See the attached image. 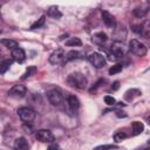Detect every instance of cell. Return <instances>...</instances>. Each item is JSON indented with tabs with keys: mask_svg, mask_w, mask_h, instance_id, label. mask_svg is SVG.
Returning a JSON list of instances; mask_svg holds the SVG:
<instances>
[{
	"mask_svg": "<svg viewBox=\"0 0 150 150\" xmlns=\"http://www.w3.org/2000/svg\"><path fill=\"white\" fill-rule=\"evenodd\" d=\"M117 148V145H114V144H108V145H100V146H96V149H115Z\"/></svg>",
	"mask_w": 150,
	"mask_h": 150,
	"instance_id": "cell-31",
	"label": "cell"
},
{
	"mask_svg": "<svg viewBox=\"0 0 150 150\" xmlns=\"http://www.w3.org/2000/svg\"><path fill=\"white\" fill-rule=\"evenodd\" d=\"M102 20H103V22L108 27H110V28L116 27V20L114 18V15H111L109 12H107V11H103L102 12Z\"/></svg>",
	"mask_w": 150,
	"mask_h": 150,
	"instance_id": "cell-12",
	"label": "cell"
},
{
	"mask_svg": "<svg viewBox=\"0 0 150 150\" xmlns=\"http://www.w3.org/2000/svg\"><path fill=\"white\" fill-rule=\"evenodd\" d=\"M131 128H132V135H134V136L139 135V134L144 130V125H143V123H142V122H138V121L132 122Z\"/></svg>",
	"mask_w": 150,
	"mask_h": 150,
	"instance_id": "cell-16",
	"label": "cell"
},
{
	"mask_svg": "<svg viewBox=\"0 0 150 150\" xmlns=\"http://www.w3.org/2000/svg\"><path fill=\"white\" fill-rule=\"evenodd\" d=\"M47 97H48V101L53 105H56V107H59L62 103V101H63L62 93L59 89H50V90H48L47 91Z\"/></svg>",
	"mask_w": 150,
	"mask_h": 150,
	"instance_id": "cell-4",
	"label": "cell"
},
{
	"mask_svg": "<svg viewBox=\"0 0 150 150\" xmlns=\"http://www.w3.org/2000/svg\"><path fill=\"white\" fill-rule=\"evenodd\" d=\"M18 116L20 117V120L25 123H30L35 120L36 117V112L34 109L29 108V107H21L18 109Z\"/></svg>",
	"mask_w": 150,
	"mask_h": 150,
	"instance_id": "cell-2",
	"label": "cell"
},
{
	"mask_svg": "<svg viewBox=\"0 0 150 150\" xmlns=\"http://www.w3.org/2000/svg\"><path fill=\"white\" fill-rule=\"evenodd\" d=\"M141 35L144 39H150V20H146L142 25V33H141Z\"/></svg>",
	"mask_w": 150,
	"mask_h": 150,
	"instance_id": "cell-17",
	"label": "cell"
},
{
	"mask_svg": "<svg viewBox=\"0 0 150 150\" xmlns=\"http://www.w3.org/2000/svg\"><path fill=\"white\" fill-rule=\"evenodd\" d=\"M36 70H38V68H36L35 66H30V67H28V68H27V70L25 71L23 76H22L21 79H22V80H25V79H27V77L32 76L33 74H35V73H36Z\"/></svg>",
	"mask_w": 150,
	"mask_h": 150,
	"instance_id": "cell-24",
	"label": "cell"
},
{
	"mask_svg": "<svg viewBox=\"0 0 150 150\" xmlns=\"http://www.w3.org/2000/svg\"><path fill=\"white\" fill-rule=\"evenodd\" d=\"M13 146L16 150H27L29 148V144H28V142L26 141L25 137H19V138H16L14 141V145Z\"/></svg>",
	"mask_w": 150,
	"mask_h": 150,
	"instance_id": "cell-13",
	"label": "cell"
},
{
	"mask_svg": "<svg viewBox=\"0 0 150 150\" xmlns=\"http://www.w3.org/2000/svg\"><path fill=\"white\" fill-rule=\"evenodd\" d=\"M125 53H127V49H125V47L123 46L122 42L117 41V42H115V43L111 46V54H112L116 59L123 57V56L125 55Z\"/></svg>",
	"mask_w": 150,
	"mask_h": 150,
	"instance_id": "cell-9",
	"label": "cell"
},
{
	"mask_svg": "<svg viewBox=\"0 0 150 150\" xmlns=\"http://www.w3.org/2000/svg\"><path fill=\"white\" fill-rule=\"evenodd\" d=\"M45 21H46V16L45 15H42L38 21H35L32 26H30V28L32 29H36V28H40V27H42L43 25H45Z\"/></svg>",
	"mask_w": 150,
	"mask_h": 150,
	"instance_id": "cell-25",
	"label": "cell"
},
{
	"mask_svg": "<svg viewBox=\"0 0 150 150\" xmlns=\"http://www.w3.org/2000/svg\"><path fill=\"white\" fill-rule=\"evenodd\" d=\"M11 55H12V59H13L14 61L19 62V63H21V62H23V61L26 60V53H25V50H23L22 48H20V47L14 48V49L12 50Z\"/></svg>",
	"mask_w": 150,
	"mask_h": 150,
	"instance_id": "cell-11",
	"label": "cell"
},
{
	"mask_svg": "<svg viewBox=\"0 0 150 150\" xmlns=\"http://www.w3.org/2000/svg\"><path fill=\"white\" fill-rule=\"evenodd\" d=\"M132 30L136 32L137 34H141L142 33V25H135V26H132Z\"/></svg>",
	"mask_w": 150,
	"mask_h": 150,
	"instance_id": "cell-32",
	"label": "cell"
},
{
	"mask_svg": "<svg viewBox=\"0 0 150 150\" xmlns=\"http://www.w3.org/2000/svg\"><path fill=\"white\" fill-rule=\"evenodd\" d=\"M129 50L137 55V56H144L148 52V48L144 43H142L141 41L136 40V39H132L130 42H129Z\"/></svg>",
	"mask_w": 150,
	"mask_h": 150,
	"instance_id": "cell-3",
	"label": "cell"
},
{
	"mask_svg": "<svg viewBox=\"0 0 150 150\" xmlns=\"http://www.w3.org/2000/svg\"><path fill=\"white\" fill-rule=\"evenodd\" d=\"M103 82H104V80H103V79L98 80V81H97V82H96V83H95V84H94V86H93V87L90 88V93L95 91V90H96V89H97V88H98V87L101 86V83H103Z\"/></svg>",
	"mask_w": 150,
	"mask_h": 150,
	"instance_id": "cell-29",
	"label": "cell"
},
{
	"mask_svg": "<svg viewBox=\"0 0 150 150\" xmlns=\"http://www.w3.org/2000/svg\"><path fill=\"white\" fill-rule=\"evenodd\" d=\"M28 124H29V123H25L22 128H23L25 132H27V134H32V132H33V129H32V127H30V125H28Z\"/></svg>",
	"mask_w": 150,
	"mask_h": 150,
	"instance_id": "cell-30",
	"label": "cell"
},
{
	"mask_svg": "<svg viewBox=\"0 0 150 150\" xmlns=\"http://www.w3.org/2000/svg\"><path fill=\"white\" fill-rule=\"evenodd\" d=\"M122 69H123V66H122L121 63H117V64L112 66V67L109 69V74H110V75H115V74L120 73Z\"/></svg>",
	"mask_w": 150,
	"mask_h": 150,
	"instance_id": "cell-26",
	"label": "cell"
},
{
	"mask_svg": "<svg viewBox=\"0 0 150 150\" xmlns=\"http://www.w3.org/2000/svg\"><path fill=\"white\" fill-rule=\"evenodd\" d=\"M118 87H120V82H118V81H116V82H114V83H112V86H111V88H112L114 90H116V89H118Z\"/></svg>",
	"mask_w": 150,
	"mask_h": 150,
	"instance_id": "cell-33",
	"label": "cell"
},
{
	"mask_svg": "<svg viewBox=\"0 0 150 150\" xmlns=\"http://www.w3.org/2000/svg\"><path fill=\"white\" fill-rule=\"evenodd\" d=\"M67 108L70 112H75L80 108V101L75 95L69 94L67 96Z\"/></svg>",
	"mask_w": 150,
	"mask_h": 150,
	"instance_id": "cell-10",
	"label": "cell"
},
{
	"mask_svg": "<svg viewBox=\"0 0 150 150\" xmlns=\"http://www.w3.org/2000/svg\"><path fill=\"white\" fill-rule=\"evenodd\" d=\"M104 102H105L108 105H114V104H116V100H115L112 96H110V95L104 96Z\"/></svg>",
	"mask_w": 150,
	"mask_h": 150,
	"instance_id": "cell-28",
	"label": "cell"
},
{
	"mask_svg": "<svg viewBox=\"0 0 150 150\" xmlns=\"http://www.w3.org/2000/svg\"><path fill=\"white\" fill-rule=\"evenodd\" d=\"M47 15H48V16H52V18H55V19L62 16L61 12L59 11V8H57L56 6H52V7H49V9H48V12H47Z\"/></svg>",
	"mask_w": 150,
	"mask_h": 150,
	"instance_id": "cell-20",
	"label": "cell"
},
{
	"mask_svg": "<svg viewBox=\"0 0 150 150\" xmlns=\"http://www.w3.org/2000/svg\"><path fill=\"white\" fill-rule=\"evenodd\" d=\"M148 11H149L148 7H137V8H135V9L132 11V14H134L136 18H143V16L146 15Z\"/></svg>",
	"mask_w": 150,
	"mask_h": 150,
	"instance_id": "cell-19",
	"label": "cell"
},
{
	"mask_svg": "<svg viewBox=\"0 0 150 150\" xmlns=\"http://www.w3.org/2000/svg\"><path fill=\"white\" fill-rule=\"evenodd\" d=\"M148 122H149V123H150V116H149V117H148Z\"/></svg>",
	"mask_w": 150,
	"mask_h": 150,
	"instance_id": "cell-34",
	"label": "cell"
},
{
	"mask_svg": "<svg viewBox=\"0 0 150 150\" xmlns=\"http://www.w3.org/2000/svg\"><path fill=\"white\" fill-rule=\"evenodd\" d=\"M128 137V135L124 132V131H117L115 135H114V139L116 141V142H121V141H123L124 138H127Z\"/></svg>",
	"mask_w": 150,
	"mask_h": 150,
	"instance_id": "cell-27",
	"label": "cell"
},
{
	"mask_svg": "<svg viewBox=\"0 0 150 150\" xmlns=\"http://www.w3.org/2000/svg\"><path fill=\"white\" fill-rule=\"evenodd\" d=\"M26 93H27V89L23 84H15L9 89L8 95L12 97H15V98H21L26 95Z\"/></svg>",
	"mask_w": 150,
	"mask_h": 150,
	"instance_id": "cell-8",
	"label": "cell"
},
{
	"mask_svg": "<svg viewBox=\"0 0 150 150\" xmlns=\"http://www.w3.org/2000/svg\"><path fill=\"white\" fill-rule=\"evenodd\" d=\"M107 40H108V36L103 32H98V33H95L93 35V42L96 45H103Z\"/></svg>",
	"mask_w": 150,
	"mask_h": 150,
	"instance_id": "cell-14",
	"label": "cell"
},
{
	"mask_svg": "<svg viewBox=\"0 0 150 150\" xmlns=\"http://www.w3.org/2000/svg\"><path fill=\"white\" fill-rule=\"evenodd\" d=\"M149 144H150V139H149Z\"/></svg>",
	"mask_w": 150,
	"mask_h": 150,
	"instance_id": "cell-35",
	"label": "cell"
},
{
	"mask_svg": "<svg viewBox=\"0 0 150 150\" xmlns=\"http://www.w3.org/2000/svg\"><path fill=\"white\" fill-rule=\"evenodd\" d=\"M64 60H66V53L63 49H56L49 56V62L52 64H60Z\"/></svg>",
	"mask_w": 150,
	"mask_h": 150,
	"instance_id": "cell-7",
	"label": "cell"
},
{
	"mask_svg": "<svg viewBox=\"0 0 150 150\" xmlns=\"http://www.w3.org/2000/svg\"><path fill=\"white\" fill-rule=\"evenodd\" d=\"M67 82L69 86H71L73 88H77V89H84L88 84L87 77L81 74V73H73L67 77Z\"/></svg>",
	"mask_w": 150,
	"mask_h": 150,
	"instance_id": "cell-1",
	"label": "cell"
},
{
	"mask_svg": "<svg viewBox=\"0 0 150 150\" xmlns=\"http://www.w3.org/2000/svg\"><path fill=\"white\" fill-rule=\"evenodd\" d=\"M12 66V61L11 60H4L0 64V73L5 74L7 71V69H9V67Z\"/></svg>",
	"mask_w": 150,
	"mask_h": 150,
	"instance_id": "cell-22",
	"label": "cell"
},
{
	"mask_svg": "<svg viewBox=\"0 0 150 150\" xmlns=\"http://www.w3.org/2000/svg\"><path fill=\"white\" fill-rule=\"evenodd\" d=\"M139 95H141V90H139V89H136V88H132V89H129V90L125 91L124 98H125L127 101H132L135 97H137V96H139Z\"/></svg>",
	"mask_w": 150,
	"mask_h": 150,
	"instance_id": "cell-15",
	"label": "cell"
},
{
	"mask_svg": "<svg viewBox=\"0 0 150 150\" xmlns=\"http://www.w3.org/2000/svg\"><path fill=\"white\" fill-rule=\"evenodd\" d=\"M64 45L68 46V47H76V46H81L82 45V41L79 38H70V39H68L64 42Z\"/></svg>",
	"mask_w": 150,
	"mask_h": 150,
	"instance_id": "cell-21",
	"label": "cell"
},
{
	"mask_svg": "<svg viewBox=\"0 0 150 150\" xmlns=\"http://www.w3.org/2000/svg\"><path fill=\"white\" fill-rule=\"evenodd\" d=\"M89 62L95 67V68H102L103 66H105V59L102 54L100 53H93L88 56Z\"/></svg>",
	"mask_w": 150,
	"mask_h": 150,
	"instance_id": "cell-6",
	"label": "cell"
},
{
	"mask_svg": "<svg viewBox=\"0 0 150 150\" xmlns=\"http://www.w3.org/2000/svg\"><path fill=\"white\" fill-rule=\"evenodd\" d=\"M79 55H80L79 52H76V50H70V52H68V53L66 54V60H64V61H73V60H76V59H79Z\"/></svg>",
	"mask_w": 150,
	"mask_h": 150,
	"instance_id": "cell-23",
	"label": "cell"
},
{
	"mask_svg": "<svg viewBox=\"0 0 150 150\" xmlns=\"http://www.w3.org/2000/svg\"><path fill=\"white\" fill-rule=\"evenodd\" d=\"M1 43H2L6 48H8V49H11V50H13L14 48L19 47V46H18V42L14 41V40H12V39H2V40H1Z\"/></svg>",
	"mask_w": 150,
	"mask_h": 150,
	"instance_id": "cell-18",
	"label": "cell"
},
{
	"mask_svg": "<svg viewBox=\"0 0 150 150\" xmlns=\"http://www.w3.org/2000/svg\"><path fill=\"white\" fill-rule=\"evenodd\" d=\"M35 138L42 143H52L55 139L52 131H49L47 129H39L35 132Z\"/></svg>",
	"mask_w": 150,
	"mask_h": 150,
	"instance_id": "cell-5",
	"label": "cell"
}]
</instances>
